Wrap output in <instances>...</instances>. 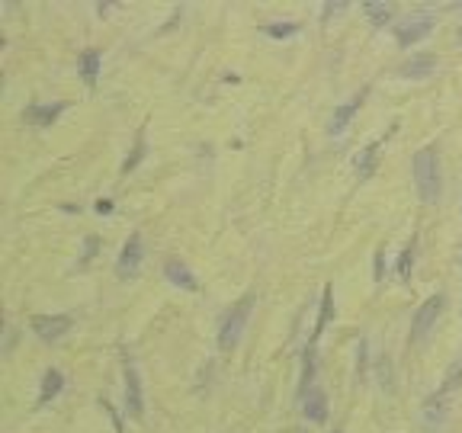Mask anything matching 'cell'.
<instances>
[{"mask_svg": "<svg viewBox=\"0 0 462 433\" xmlns=\"http://www.w3.org/2000/svg\"><path fill=\"white\" fill-rule=\"evenodd\" d=\"M414 186L424 203H437L440 199V161H437L434 148H420L414 154Z\"/></svg>", "mask_w": 462, "mask_h": 433, "instance_id": "obj_1", "label": "cell"}, {"mask_svg": "<svg viewBox=\"0 0 462 433\" xmlns=\"http://www.w3.org/2000/svg\"><path fill=\"white\" fill-rule=\"evenodd\" d=\"M251 308H254V295H244V299H238L228 308V314H225V321H222V331H218V347L222 350H231L241 340V331H244L247 318H251Z\"/></svg>", "mask_w": 462, "mask_h": 433, "instance_id": "obj_2", "label": "cell"}, {"mask_svg": "<svg viewBox=\"0 0 462 433\" xmlns=\"http://www.w3.org/2000/svg\"><path fill=\"white\" fill-rule=\"evenodd\" d=\"M443 312V295H430L424 305L417 308V314H414V328H411V340L414 343H424L430 337V331L437 328V318H440Z\"/></svg>", "mask_w": 462, "mask_h": 433, "instance_id": "obj_3", "label": "cell"}, {"mask_svg": "<svg viewBox=\"0 0 462 433\" xmlns=\"http://www.w3.org/2000/svg\"><path fill=\"white\" fill-rule=\"evenodd\" d=\"M141 257H145V251H141V238L138 235H129L126 247H122L119 260H116V273H119L122 280H132L135 273H138V266H141Z\"/></svg>", "mask_w": 462, "mask_h": 433, "instance_id": "obj_4", "label": "cell"}, {"mask_svg": "<svg viewBox=\"0 0 462 433\" xmlns=\"http://www.w3.org/2000/svg\"><path fill=\"white\" fill-rule=\"evenodd\" d=\"M29 324H32V331L42 337V340H58V337L68 334L71 318L68 314H35Z\"/></svg>", "mask_w": 462, "mask_h": 433, "instance_id": "obj_5", "label": "cell"}, {"mask_svg": "<svg viewBox=\"0 0 462 433\" xmlns=\"http://www.w3.org/2000/svg\"><path fill=\"white\" fill-rule=\"evenodd\" d=\"M430 29H434V16H414L395 29V39L398 45H417L424 35H430Z\"/></svg>", "mask_w": 462, "mask_h": 433, "instance_id": "obj_6", "label": "cell"}, {"mask_svg": "<svg viewBox=\"0 0 462 433\" xmlns=\"http://www.w3.org/2000/svg\"><path fill=\"white\" fill-rule=\"evenodd\" d=\"M126 405L132 417H141V411H145V405H141V379L132 363H126Z\"/></svg>", "mask_w": 462, "mask_h": 433, "instance_id": "obj_7", "label": "cell"}, {"mask_svg": "<svg viewBox=\"0 0 462 433\" xmlns=\"http://www.w3.org/2000/svg\"><path fill=\"white\" fill-rule=\"evenodd\" d=\"M302 411H305L308 420L321 424V420L328 417V395H324L321 388H308L305 395H302Z\"/></svg>", "mask_w": 462, "mask_h": 433, "instance_id": "obj_8", "label": "cell"}, {"mask_svg": "<svg viewBox=\"0 0 462 433\" xmlns=\"http://www.w3.org/2000/svg\"><path fill=\"white\" fill-rule=\"evenodd\" d=\"M363 97H366V87L357 93V97H350V100H347V103H343V106H337V109H334V119H331V135H340L343 129L350 126L353 112H357L360 106H363Z\"/></svg>", "mask_w": 462, "mask_h": 433, "instance_id": "obj_9", "label": "cell"}, {"mask_svg": "<svg viewBox=\"0 0 462 433\" xmlns=\"http://www.w3.org/2000/svg\"><path fill=\"white\" fill-rule=\"evenodd\" d=\"M164 273H167V280L174 283V286H183V289H196V280H193V273H189V266L183 263V260L170 257L167 263H164Z\"/></svg>", "mask_w": 462, "mask_h": 433, "instance_id": "obj_10", "label": "cell"}, {"mask_svg": "<svg viewBox=\"0 0 462 433\" xmlns=\"http://www.w3.org/2000/svg\"><path fill=\"white\" fill-rule=\"evenodd\" d=\"M61 112H64V103H55V106H29V109H26V122H32V126H52V122H55Z\"/></svg>", "mask_w": 462, "mask_h": 433, "instance_id": "obj_11", "label": "cell"}, {"mask_svg": "<svg viewBox=\"0 0 462 433\" xmlns=\"http://www.w3.org/2000/svg\"><path fill=\"white\" fill-rule=\"evenodd\" d=\"M379 148H382V141H372V145H366L363 151H360V158H357V174L363 177H372V170H376V164H379Z\"/></svg>", "mask_w": 462, "mask_h": 433, "instance_id": "obj_12", "label": "cell"}, {"mask_svg": "<svg viewBox=\"0 0 462 433\" xmlns=\"http://www.w3.org/2000/svg\"><path fill=\"white\" fill-rule=\"evenodd\" d=\"M430 71H437V61L430 55H420V58H411V61H405L398 68L401 77H427Z\"/></svg>", "mask_w": 462, "mask_h": 433, "instance_id": "obj_13", "label": "cell"}, {"mask_svg": "<svg viewBox=\"0 0 462 433\" xmlns=\"http://www.w3.org/2000/svg\"><path fill=\"white\" fill-rule=\"evenodd\" d=\"M64 388V376L58 369H49L42 376V391H39V405H49L52 398H55L58 391Z\"/></svg>", "mask_w": 462, "mask_h": 433, "instance_id": "obj_14", "label": "cell"}, {"mask_svg": "<svg viewBox=\"0 0 462 433\" xmlns=\"http://www.w3.org/2000/svg\"><path fill=\"white\" fill-rule=\"evenodd\" d=\"M459 385H462V360H459V363H453V366H449V372H446V379H443L440 391H437V395H434V401H443V398H446V395H453V391L459 388Z\"/></svg>", "mask_w": 462, "mask_h": 433, "instance_id": "obj_15", "label": "cell"}, {"mask_svg": "<svg viewBox=\"0 0 462 433\" xmlns=\"http://www.w3.org/2000/svg\"><path fill=\"white\" fill-rule=\"evenodd\" d=\"M363 13L369 16L372 26H385V23L392 20V7L389 4H363Z\"/></svg>", "mask_w": 462, "mask_h": 433, "instance_id": "obj_16", "label": "cell"}, {"mask_svg": "<svg viewBox=\"0 0 462 433\" xmlns=\"http://www.w3.org/2000/svg\"><path fill=\"white\" fill-rule=\"evenodd\" d=\"M81 71H84V77L93 84V81H97V74H100V52L87 49L84 55H81Z\"/></svg>", "mask_w": 462, "mask_h": 433, "instance_id": "obj_17", "label": "cell"}, {"mask_svg": "<svg viewBox=\"0 0 462 433\" xmlns=\"http://www.w3.org/2000/svg\"><path fill=\"white\" fill-rule=\"evenodd\" d=\"M331 308H334V299H331V289H324V299H321V312H318V321H315V340L321 337V331H324V324H328V318H331Z\"/></svg>", "mask_w": 462, "mask_h": 433, "instance_id": "obj_18", "label": "cell"}, {"mask_svg": "<svg viewBox=\"0 0 462 433\" xmlns=\"http://www.w3.org/2000/svg\"><path fill=\"white\" fill-rule=\"evenodd\" d=\"M145 158V129L138 132V141H135V151H132V158H126V164H122V174H129V170H135V164Z\"/></svg>", "mask_w": 462, "mask_h": 433, "instance_id": "obj_19", "label": "cell"}, {"mask_svg": "<svg viewBox=\"0 0 462 433\" xmlns=\"http://www.w3.org/2000/svg\"><path fill=\"white\" fill-rule=\"evenodd\" d=\"M263 32H266V35H273V39H286V35H295V32H299V26H295V23H270Z\"/></svg>", "mask_w": 462, "mask_h": 433, "instance_id": "obj_20", "label": "cell"}, {"mask_svg": "<svg viewBox=\"0 0 462 433\" xmlns=\"http://www.w3.org/2000/svg\"><path fill=\"white\" fill-rule=\"evenodd\" d=\"M411 263H414V241L405 247V254H401V263H398V276H401V280H408V273H411Z\"/></svg>", "mask_w": 462, "mask_h": 433, "instance_id": "obj_21", "label": "cell"}, {"mask_svg": "<svg viewBox=\"0 0 462 433\" xmlns=\"http://www.w3.org/2000/svg\"><path fill=\"white\" fill-rule=\"evenodd\" d=\"M97 212H112V203H109V199H100V203H97Z\"/></svg>", "mask_w": 462, "mask_h": 433, "instance_id": "obj_22", "label": "cell"}, {"mask_svg": "<svg viewBox=\"0 0 462 433\" xmlns=\"http://www.w3.org/2000/svg\"><path fill=\"white\" fill-rule=\"evenodd\" d=\"M459 35H462V32H459Z\"/></svg>", "mask_w": 462, "mask_h": 433, "instance_id": "obj_23", "label": "cell"}]
</instances>
